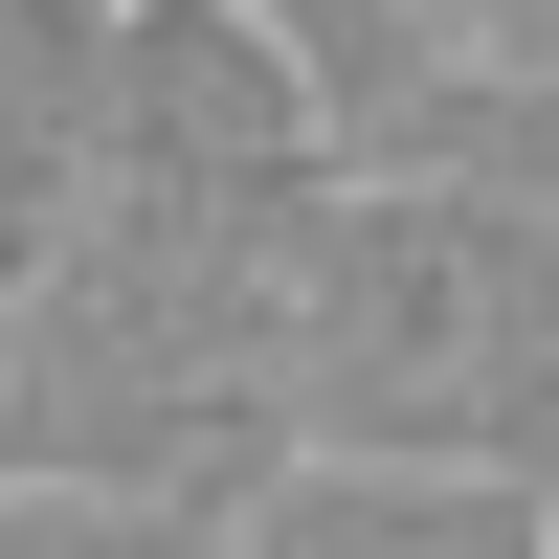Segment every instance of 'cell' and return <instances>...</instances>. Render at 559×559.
<instances>
[{
  "instance_id": "8992f818",
  "label": "cell",
  "mask_w": 559,
  "mask_h": 559,
  "mask_svg": "<svg viewBox=\"0 0 559 559\" xmlns=\"http://www.w3.org/2000/svg\"><path fill=\"white\" fill-rule=\"evenodd\" d=\"M0 559H247V515H134V492H0Z\"/></svg>"
},
{
  "instance_id": "52a82bcc",
  "label": "cell",
  "mask_w": 559,
  "mask_h": 559,
  "mask_svg": "<svg viewBox=\"0 0 559 559\" xmlns=\"http://www.w3.org/2000/svg\"><path fill=\"white\" fill-rule=\"evenodd\" d=\"M247 23H292L313 68H336V112H381L403 68H448V45H426V0H247Z\"/></svg>"
},
{
  "instance_id": "ba28073f",
  "label": "cell",
  "mask_w": 559,
  "mask_h": 559,
  "mask_svg": "<svg viewBox=\"0 0 559 559\" xmlns=\"http://www.w3.org/2000/svg\"><path fill=\"white\" fill-rule=\"evenodd\" d=\"M426 45H448V68H515V90H537V68H559V0H426Z\"/></svg>"
},
{
  "instance_id": "3957f363",
  "label": "cell",
  "mask_w": 559,
  "mask_h": 559,
  "mask_svg": "<svg viewBox=\"0 0 559 559\" xmlns=\"http://www.w3.org/2000/svg\"><path fill=\"white\" fill-rule=\"evenodd\" d=\"M358 179V112L292 23L247 0H112V202L90 224H179V247H269Z\"/></svg>"
},
{
  "instance_id": "7a4b0ae2",
  "label": "cell",
  "mask_w": 559,
  "mask_h": 559,
  "mask_svg": "<svg viewBox=\"0 0 559 559\" xmlns=\"http://www.w3.org/2000/svg\"><path fill=\"white\" fill-rule=\"evenodd\" d=\"M292 381H313V448H358V471L559 492V224H515L492 179H381L358 157L313 202Z\"/></svg>"
},
{
  "instance_id": "277c9868",
  "label": "cell",
  "mask_w": 559,
  "mask_h": 559,
  "mask_svg": "<svg viewBox=\"0 0 559 559\" xmlns=\"http://www.w3.org/2000/svg\"><path fill=\"white\" fill-rule=\"evenodd\" d=\"M112 202V0H0V313Z\"/></svg>"
},
{
  "instance_id": "5b68a950",
  "label": "cell",
  "mask_w": 559,
  "mask_h": 559,
  "mask_svg": "<svg viewBox=\"0 0 559 559\" xmlns=\"http://www.w3.org/2000/svg\"><path fill=\"white\" fill-rule=\"evenodd\" d=\"M247 559H559V492H515V471H358V448H313V471L247 492Z\"/></svg>"
},
{
  "instance_id": "6da1fadb",
  "label": "cell",
  "mask_w": 559,
  "mask_h": 559,
  "mask_svg": "<svg viewBox=\"0 0 559 559\" xmlns=\"http://www.w3.org/2000/svg\"><path fill=\"white\" fill-rule=\"evenodd\" d=\"M313 224L269 247H179V224H90L23 313H0V492H134V515H247L269 471H313L292 381Z\"/></svg>"
}]
</instances>
